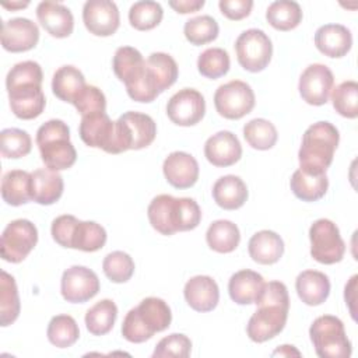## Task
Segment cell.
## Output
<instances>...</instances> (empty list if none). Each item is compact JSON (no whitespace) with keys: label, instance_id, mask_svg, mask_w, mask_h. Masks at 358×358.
Listing matches in <instances>:
<instances>
[{"label":"cell","instance_id":"1","mask_svg":"<svg viewBox=\"0 0 358 358\" xmlns=\"http://www.w3.org/2000/svg\"><path fill=\"white\" fill-rule=\"evenodd\" d=\"M340 134L330 122L310 124L303 136L298 151L299 169L309 175H323L333 162Z\"/></svg>","mask_w":358,"mask_h":358},{"label":"cell","instance_id":"2","mask_svg":"<svg viewBox=\"0 0 358 358\" xmlns=\"http://www.w3.org/2000/svg\"><path fill=\"white\" fill-rule=\"evenodd\" d=\"M36 145L46 168L64 171L74 165L77 152L70 141V129L60 119H50L36 131Z\"/></svg>","mask_w":358,"mask_h":358},{"label":"cell","instance_id":"3","mask_svg":"<svg viewBox=\"0 0 358 358\" xmlns=\"http://www.w3.org/2000/svg\"><path fill=\"white\" fill-rule=\"evenodd\" d=\"M157 136V124L150 115L129 110L115 122L113 154L148 147Z\"/></svg>","mask_w":358,"mask_h":358},{"label":"cell","instance_id":"4","mask_svg":"<svg viewBox=\"0 0 358 358\" xmlns=\"http://www.w3.org/2000/svg\"><path fill=\"white\" fill-rule=\"evenodd\" d=\"M310 341L320 358H348L352 347L343 322L331 315H323L313 320L309 329Z\"/></svg>","mask_w":358,"mask_h":358},{"label":"cell","instance_id":"5","mask_svg":"<svg viewBox=\"0 0 358 358\" xmlns=\"http://www.w3.org/2000/svg\"><path fill=\"white\" fill-rule=\"evenodd\" d=\"M238 63L250 73L264 70L273 56V43L262 29L250 28L243 31L235 41Z\"/></svg>","mask_w":358,"mask_h":358},{"label":"cell","instance_id":"6","mask_svg":"<svg viewBox=\"0 0 358 358\" xmlns=\"http://www.w3.org/2000/svg\"><path fill=\"white\" fill-rule=\"evenodd\" d=\"M310 256L322 264H334L343 260L345 253V243L340 235L337 225L320 218L310 225Z\"/></svg>","mask_w":358,"mask_h":358},{"label":"cell","instance_id":"7","mask_svg":"<svg viewBox=\"0 0 358 358\" xmlns=\"http://www.w3.org/2000/svg\"><path fill=\"white\" fill-rule=\"evenodd\" d=\"M255 92L252 87L241 80H232L220 85L214 94L217 112L231 120H238L255 108Z\"/></svg>","mask_w":358,"mask_h":358},{"label":"cell","instance_id":"8","mask_svg":"<svg viewBox=\"0 0 358 358\" xmlns=\"http://www.w3.org/2000/svg\"><path fill=\"white\" fill-rule=\"evenodd\" d=\"M38 229L25 218L11 221L3 231L0 255L8 263H21L36 246Z\"/></svg>","mask_w":358,"mask_h":358},{"label":"cell","instance_id":"9","mask_svg":"<svg viewBox=\"0 0 358 358\" xmlns=\"http://www.w3.org/2000/svg\"><path fill=\"white\" fill-rule=\"evenodd\" d=\"M257 310L250 316L246 333L255 343H264L282 331L288 317V305L263 302L257 303Z\"/></svg>","mask_w":358,"mask_h":358},{"label":"cell","instance_id":"10","mask_svg":"<svg viewBox=\"0 0 358 358\" xmlns=\"http://www.w3.org/2000/svg\"><path fill=\"white\" fill-rule=\"evenodd\" d=\"M206 113V101L200 91L183 88L173 94L166 105V115L178 126H194Z\"/></svg>","mask_w":358,"mask_h":358},{"label":"cell","instance_id":"11","mask_svg":"<svg viewBox=\"0 0 358 358\" xmlns=\"http://www.w3.org/2000/svg\"><path fill=\"white\" fill-rule=\"evenodd\" d=\"M98 275L85 266H71L64 270L60 281L62 296L71 303H84L99 291Z\"/></svg>","mask_w":358,"mask_h":358},{"label":"cell","instance_id":"12","mask_svg":"<svg viewBox=\"0 0 358 358\" xmlns=\"http://www.w3.org/2000/svg\"><path fill=\"white\" fill-rule=\"evenodd\" d=\"M334 85L331 70L322 63L309 64L299 77L298 90L302 99L313 106H322L327 102Z\"/></svg>","mask_w":358,"mask_h":358},{"label":"cell","instance_id":"13","mask_svg":"<svg viewBox=\"0 0 358 358\" xmlns=\"http://www.w3.org/2000/svg\"><path fill=\"white\" fill-rule=\"evenodd\" d=\"M83 21L90 34L110 36L120 25L117 6L109 0H88L83 7Z\"/></svg>","mask_w":358,"mask_h":358},{"label":"cell","instance_id":"14","mask_svg":"<svg viewBox=\"0 0 358 358\" xmlns=\"http://www.w3.org/2000/svg\"><path fill=\"white\" fill-rule=\"evenodd\" d=\"M78 133L81 140L94 148L113 154L115 144V122L106 112H94L81 116Z\"/></svg>","mask_w":358,"mask_h":358},{"label":"cell","instance_id":"15","mask_svg":"<svg viewBox=\"0 0 358 358\" xmlns=\"http://www.w3.org/2000/svg\"><path fill=\"white\" fill-rule=\"evenodd\" d=\"M39 41V28L29 18L17 17L3 22L1 45L7 52L20 53L31 50Z\"/></svg>","mask_w":358,"mask_h":358},{"label":"cell","instance_id":"16","mask_svg":"<svg viewBox=\"0 0 358 358\" xmlns=\"http://www.w3.org/2000/svg\"><path fill=\"white\" fill-rule=\"evenodd\" d=\"M162 172L171 186L189 189L199 179V164L193 155L185 151H173L165 158Z\"/></svg>","mask_w":358,"mask_h":358},{"label":"cell","instance_id":"17","mask_svg":"<svg viewBox=\"0 0 358 358\" xmlns=\"http://www.w3.org/2000/svg\"><path fill=\"white\" fill-rule=\"evenodd\" d=\"M147 215L151 227L161 235H173L179 231V197L171 194L155 196L148 208Z\"/></svg>","mask_w":358,"mask_h":358},{"label":"cell","instance_id":"18","mask_svg":"<svg viewBox=\"0 0 358 358\" xmlns=\"http://www.w3.org/2000/svg\"><path fill=\"white\" fill-rule=\"evenodd\" d=\"M11 112L22 120H31L38 117L46 105L42 85L25 84L7 90Z\"/></svg>","mask_w":358,"mask_h":358},{"label":"cell","instance_id":"19","mask_svg":"<svg viewBox=\"0 0 358 358\" xmlns=\"http://www.w3.org/2000/svg\"><path fill=\"white\" fill-rule=\"evenodd\" d=\"M204 157L214 166L227 168L241 159L242 145L234 133L221 130L207 138L204 144Z\"/></svg>","mask_w":358,"mask_h":358},{"label":"cell","instance_id":"20","mask_svg":"<svg viewBox=\"0 0 358 358\" xmlns=\"http://www.w3.org/2000/svg\"><path fill=\"white\" fill-rule=\"evenodd\" d=\"M36 18L41 25L55 38H67L74 29L71 11L57 1H41L36 7Z\"/></svg>","mask_w":358,"mask_h":358},{"label":"cell","instance_id":"21","mask_svg":"<svg viewBox=\"0 0 358 358\" xmlns=\"http://www.w3.org/2000/svg\"><path fill=\"white\" fill-rule=\"evenodd\" d=\"M187 305L196 312H210L220 301V289L210 275H194L183 288Z\"/></svg>","mask_w":358,"mask_h":358},{"label":"cell","instance_id":"22","mask_svg":"<svg viewBox=\"0 0 358 358\" xmlns=\"http://www.w3.org/2000/svg\"><path fill=\"white\" fill-rule=\"evenodd\" d=\"M315 45L327 57H343L351 50L352 35L341 24H326L315 32Z\"/></svg>","mask_w":358,"mask_h":358},{"label":"cell","instance_id":"23","mask_svg":"<svg viewBox=\"0 0 358 358\" xmlns=\"http://www.w3.org/2000/svg\"><path fill=\"white\" fill-rule=\"evenodd\" d=\"M264 284V278L259 273L245 268L231 275L228 282V292L235 303L250 305L256 303Z\"/></svg>","mask_w":358,"mask_h":358},{"label":"cell","instance_id":"24","mask_svg":"<svg viewBox=\"0 0 358 358\" xmlns=\"http://www.w3.org/2000/svg\"><path fill=\"white\" fill-rule=\"evenodd\" d=\"M295 289L303 303L317 306L329 298L330 280L322 271L305 270L298 274L295 280Z\"/></svg>","mask_w":358,"mask_h":358},{"label":"cell","instance_id":"25","mask_svg":"<svg viewBox=\"0 0 358 358\" xmlns=\"http://www.w3.org/2000/svg\"><path fill=\"white\" fill-rule=\"evenodd\" d=\"M249 256L259 264H274L284 253V241L274 231L256 232L248 243Z\"/></svg>","mask_w":358,"mask_h":358},{"label":"cell","instance_id":"26","mask_svg":"<svg viewBox=\"0 0 358 358\" xmlns=\"http://www.w3.org/2000/svg\"><path fill=\"white\" fill-rule=\"evenodd\" d=\"M112 67L116 77L126 85V88H129L141 78L145 60L136 48L120 46L115 52Z\"/></svg>","mask_w":358,"mask_h":358},{"label":"cell","instance_id":"27","mask_svg":"<svg viewBox=\"0 0 358 358\" xmlns=\"http://www.w3.org/2000/svg\"><path fill=\"white\" fill-rule=\"evenodd\" d=\"M32 200L42 206H50L56 203L64 189L63 178L57 171L49 168H41L32 173Z\"/></svg>","mask_w":358,"mask_h":358},{"label":"cell","instance_id":"28","mask_svg":"<svg viewBox=\"0 0 358 358\" xmlns=\"http://www.w3.org/2000/svg\"><path fill=\"white\" fill-rule=\"evenodd\" d=\"M213 199L224 210H236L248 200V187L239 176L225 175L214 183Z\"/></svg>","mask_w":358,"mask_h":358},{"label":"cell","instance_id":"29","mask_svg":"<svg viewBox=\"0 0 358 358\" xmlns=\"http://www.w3.org/2000/svg\"><path fill=\"white\" fill-rule=\"evenodd\" d=\"M1 197L8 206H21L32 200V175L22 169H13L3 175Z\"/></svg>","mask_w":358,"mask_h":358},{"label":"cell","instance_id":"30","mask_svg":"<svg viewBox=\"0 0 358 358\" xmlns=\"http://www.w3.org/2000/svg\"><path fill=\"white\" fill-rule=\"evenodd\" d=\"M87 87L84 74L74 66H62L59 67L52 78V91L53 94L64 102L74 103L81 91Z\"/></svg>","mask_w":358,"mask_h":358},{"label":"cell","instance_id":"31","mask_svg":"<svg viewBox=\"0 0 358 358\" xmlns=\"http://www.w3.org/2000/svg\"><path fill=\"white\" fill-rule=\"evenodd\" d=\"M137 313L144 324V327L154 336L155 333L164 331L171 326L172 313L169 305L157 296L144 298L138 306H136Z\"/></svg>","mask_w":358,"mask_h":358},{"label":"cell","instance_id":"32","mask_svg":"<svg viewBox=\"0 0 358 358\" xmlns=\"http://www.w3.org/2000/svg\"><path fill=\"white\" fill-rule=\"evenodd\" d=\"M206 241L210 249L218 253L234 252L241 241L239 228L229 220H217L210 224L206 232Z\"/></svg>","mask_w":358,"mask_h":358},{"label":"cell","instance_id":"33","mask_svg":"<svg viewBox=\"0 0 358 358\" xmlns=\"http://www.w3.org/2000/svg\"><path fill=\"white\" fill-rule=\"evenodd\" d=\"M289 186L295 197L302 201H316L322 199L329 187L327 175H309L296 169L289 180Z\"/></svg>","mask_w":358,"mask_h":358},{"label":"cell","instance_id":"34","mask_svg":"<svg viewBox=\"0 0 358 358\" xmlns=\"http://www.w3.org/2000/svg\"><path fill=\"white\" fill-rule=\"evenodd\" d=\"M267 22L278 31H291L302 21V10L296 1H273L266 11Z\"/></svg>","mask_w":358,"mask_h":358},{"label":"cell","instance_id":"35","mask_svg":"<svg viewBox=\"0 0 358 358\" xmlns=\"http://www.w3.org/2000/svg\"><path fill=\"white\" fill-rule=\"evenodd\" d=\"M106 243V231L94 221H80L76 224L70 249L83 252H96Z\"/></svg>","mask_w":358,"mask_h":358},{"label":"cell","instance_id":"36","mask_svg":"<svg viewBox=\"0 0 358 358\" xmlns=\"http://www.w3.org/2000/svg\"><path fill=\"white\" fill-rule=\"evenodd\" d=\"M117 317V306L112 299H102L85 313V327L94 336L109 333Z\"/></svg>","mask_w":358,"mask_h":358},{"label":"cell","instance_id":"37","mask_svg":"<svg viewBox=\"0 0 358 358\" xmlns=\"http://www.w3.org/2000/svg\"><path fill=\"white\" fill-rule=\"evenodd\" d=\"M20 298L15 280L7 271L0 277V324L3 327L14 323L20 315Z\"/></svg>","mask_w":358,"mask_h":358},{"label":"cell","instance_id":"38","mask_svg":"<svg viewBox=\"0 0 358 358\" xmlns=\"http://www.w3.org/2000/svg\"><path fill=\"white\" fill-rule=\"evenodd\" d=\"M147 67L150 69L159 94L172 87L178 78L179 69L175 59L164 52H154L145 59Z\"/></svg>","mask_w":358,"mask_h":358},{"label":"cell","instance_id":"39","mask_svg":"<svg viewBox=\"0 0 358 358\" xmlns=\"http://www.w3.org/2000/svg\"><path fill=\"white\" fill-rule=\"evenodd\" d=\"M48 340L57 348L71 347L80 337V329L76 319L70 315L53 316L48 324Z\"/></svg>","mask_w":358,"mask_h":358},{"label":"cell","instance_id":"40","mask_svg":"<svg viewBox=\"0 0 358 358\" xmlns=\"http://www.w3.org/2000/svg\"><path fill=\"white\" fill-rule=\"evenodd\" d=\"M243 137L252 148L264 151L275 145L278 133L270 120L256 117L243 126Z\"/></svg>","mask_w":358,"mask_h":358},{"label":"cell","instance_id":"41","mask_svg":"<svg viewBox=\"0 0 358 358\" xmlns=\"http://www.w3.org/2000/svg\"><path fill=\"white\" fill-rule=\"evenodd\" d=\"M164 17V10L159 3L144 0L134 3L129 10L130 25L137 31H150L159 25Z\"/></svg>","mask_w":358,"mask_h":358},{"label":"cell","instance_id":"42","mask_svg":"<svg viewBox=\"0 0 358 358\" xmlns=\"http://www.w3.org/2000/svg\"><path fill=\"white\" fill-rule=\"evenodd\" d=\"M220 32L218 22L210 15H199L185 22V38L194 46L206 45L217 39Z\"/></svg>","mask_w":358,"mask_h":358},{"label":"cell","instance_id":"43","mask_svg":"<svg viewBox=\"0 0 358 358\" xmlns=\"http://www.w3.org/2000/svg\"><path fill=\"white\" fill-rule=\"evenodd\" d=\"M229 55L222 48H208L200 53L197 59L199 73L210 80H217L225 76L229 70Z\"/></svg>","mask_w":358,"mask_h":358},{"label":"cell","instance_id":"44","mask_svg":"<svg viewBox=\"0 0 358 358\" xmlns=\"http://www.w3.org/2000/svg\"><path fill=\"white\" fill-rule=\"evenodd\" d=\"M331 103L338 115L355 119L358 116V84L352 80L338 84L331 90Z\"/></svg>","mask_w":358,"mask_h":358},{"label":"cell","instance_id":"45","mask_svg":"<svg viewBox=\"0 0 358 358\" xmlns=\"http://www.w3.org/2000/svg\"><path fill=\"white\" fill-rule=\"evenodd\" d=\"M32 140L25 130L10 127L0 133V151L4 158H21L31 152Z\"/></svg>","mask_w":358,"mask_h":358},{"label":"cell","instance_id":"46","mask_svg":"<svg viewBox=\"0 0 358 358\" xmlns=\"http://www.w3.org/2000/svg\"><path fill=\"white\" fill-rule=\"evenodd\" d=\"M102 268L105 275L112 282L122 284L131 278L134 273V262L126 252L115 250L105 256L102 262Z\"/></svg>","mask_w":358,"mask_h":358},{"label":"cell","instance_id":"47","mask_svg":"<svg viewBox=\"0 0 358 358\" xmlns=\"http://www.w3.org/2000/svg\"><path fill=\"white\" fill-rule=\"evenodd\" d=\"M43 73L39 63L34 60H25L14 64L6 77L7 90L25 85V84H39L42 85Z\"/></svg>","mask_w":358,"mask_h":358},{"label":"cell","instance_id":"48","mask_svg":"<svg viewBox=\"0 0 358 358\" xmlns=\"http://www.w3.org/2000/svg\"><path fill=\"white\" fill-rule=\"evenodd\" d=\"M192 351V341L182 333H173L161 338L152 352V358H187Z\"/></svg>","mask_w":358,"mask_h":358},{"label":"cell","instance_id":"49","mask_svg":"<svg viewBox=\"0 0 358 358\" xmlns=\"http://www.w3.org/2000/svg\"><path fill=\"white\" fill-rule=\"evenodd\" d=\"M77 112L81 116L94 113V112H105L106 110V98L103 92L95 85H87L78 98L73 103Z\"/></svg>","mask_w":358,"mask_h":358},{"label":"cell","instance_id":"50","mask_svg":"<svg viewBox=\"0 0 358 358\" xmlns=\"http://www.w3.org/2000/svg\"><path fill=\"white\" fill-rule=\"evenodd\" d=\"M122 336L130 343H144L152 337V334L144 327L137 309H130L122 323Z\"/></svg>","mask_w":358,"mask_h":358},{"label":"cell","instance_id":"51","mask_svg":"<svg viewBox=\"0 0 358 358\" xmlns=\"http://www.w3.org/2000/svg\"><path fill=\"white\" fill-rule=\"evenodd\" d=\"M77 222H78V220L70 214L59 215L57 218H55L52 222V227H50V234H52V238L55 239V242L63 248H70L71 236H73Z\"/></svg>","mask_w":358,"mask_h":358},{"label":"cell","instance_id":"52","mask_svg":"<svg viewBox=\"0 0 358 358\" xmlns=\"http://www.w3.org/2000/svg\"><path fill=\"white\" fill-rule=\"evenodd\" d=\"M218 7L228 20L239 21L248 17L252 11L253 1L252 0H220Z\"/></svg>","mask_w":358,"mask_h":358},{"label":"cell","instance_id":"53","mask_svg":"<svg viewBox=\"0 0 358 358\" xmlns=\"http://www.w3.org/2000/svg\"><path fill=\"white\" fill-rule=\"evenodd\" d=\"M204 3V0H172L169 1V6L179 14H189L199 11Z\"/></svg>","mask_w":358,"mask_h":358},{"label":"cell","instance_id":"54","mask_svg":"<svg viewBox=\"0 0 358 358\" xmlns=\"http://www.w3.org/2000/svg\"><path fill=\"white\" fill-rule=\"evenodd\" d=\"M357 278L358 275H352L348 281V284H345V289H344V298H345V303L350 308V313L352 316V319L355 320V309H354V303H355V289H357Z\"/></svg>","mask_w":358,"mask_h":358},{"label":"cell","instance_id":"55","mask_svg":"<svg viewBox=\"0 0 358 358\" xmlns=\"http://www.w3.org/2000/svg\"><path fill=\"white\" fill-rule=\"evenodd\" d=\"M296 355V357H299L301 354H299V351H296L295 348H294V345H281L278 350H275L274 352H273V355H285V357H289V355Z\"/></svg>","mask_w":358,"mask_h":358},{"label":"cell","instance_id":"56","mask_svg":"<svg viewBox=\"0 0 358 358\" xmlns=\"http://www.w3.org/2000/svg\"><path fill=\"white\" fill-rule=\"evenodd\" d=\"M29 3L28 1H15V3H3L1 6L4 7V8H8V10H18V8H24V7H27Z\"/></svg>","mask_w":358,"mask_h":358}]
</instances>
